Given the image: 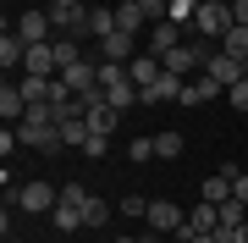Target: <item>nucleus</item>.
<instances>
[{"label": "nucleus", "mask_w": 248, "mask_h": 243, "mask_svg": "<svg viewBox=\"0 0 248 243\" xmlns=\"http://www.w3.org/2000/svg\"><path fill=\"white\" fill-rule=\"evenodd\" d=\"M215 94H221V83H215V78H193V83H182V105H210Z\"/></svg>", "instance_id": "obj_18"}, {"label": "nucleus", "mask_w": 248, "mask_h": 243, "mask_svg": "<svg viewBox=\"0 0 248 243\" xmlns=\"http://www.w3.org/2000/svg\"><path fill=\"white\" fill-rule=\"evenodd\" d=\"M22 61H28V45H22L17 33H6V39H0V66L11 72V66H22Z\"/></svg>", "instance_id": "obj_22"}, {"label": "nucleus", "mask_w": 248, "mask_h": 243, "mask_svg": "<svg viewBox=\"0 0 248 243\" xmlns=\"http://www.w3.org/2000/svg\"><path fill=\"white\" fill-rule=\"evenodd\" d=\"M61 199H66V205H78V210H83V205H89V188H83V182H66V188H61Z\"/></svg>", "instance_id": "obj_30"}, {"label": "nucleus", "mask_w": 248, "mask_h": 243, "mask_svg": "<svg viewBox=\"0 0 248 243\" xmlns=\"http://www.w3.org/2000/svg\"><path fill=\"white\" fill-rule=\"evenodd\" d=\"M204 232H221V205H210V199L199 210H187V221H182V238H204Z\"/></svg>", "instance_id": "obj_7"}, {"label": "nucleus", "mask_w": 248, "mask_h": 243, "mask_svg": "<svg viewBox=\"0 0 248 243\" xmlns=\"http://www.w3.org/2000/svg\"><path fill=\"white\" fill-rule=\"evenodd\" d=\"M55 205H61V194H55L50 182H22V188H17V210H33V216H50Z\"/></svg>", "instance_id": "obj_4"}, {"label": "nucleus", "mask_w": 248, "mask_h": 243, "mask_svg": "<svg viewBox=\"0 0 248 243\" xmlns=\"http://www.w3.org/2000/svg\"><path fill=\"white\" fill-rule=\"evenodd\" d=\"M61 78H66V89H72V94H89V89H99V61H89V55H83V61H78V66H66Z\"/></svg>", "instance_id": "obj_13"}, {"label": "nucleus", "mask_w": 248, "mask_h": 243, "mask_svg": "<svg viewBox=\"0 0 248 243\" xmlns=\"http://www.w3.org/2000/svg\"><path fill=\"white\" fill-rule=\"evenodd\" d=\"M232 194H237L243 205H248V171H237V182H232Z\"/></svg>", "instance_id": "obj_35"}, {"label": "nucleus", "mask_w": 248, "mask_h": 243, "mask_svg": "<svg viewBox=\"0 0 248 243\" xmlns=\"http://www.w3.org/2000/svg\"><path fill=\"white\" fill-rule=\"evenodd\" d=\"M127 161H133V166L155 161V138H133V144H127Z\"/></svg>", "instance_id": "obj_29"}, {"label": "nucleus", "mask_w": 248, "mask_h": 243, "mask_svg": "<svg viewBox=\"0 0 248 243\" xmlns=\"http://www.w3.org/2000/svg\"><path fill=\"white\" fill-rule=\"evenodd\" d=\"M143 210H149V205H143L138 194H133V199H122V216H133V221H143Z\"/></svg>", "instance_id": "obj_33"}, {"label": "nucleus", "mask_w": 248, "mask_h": 243, "mask_svg": "<svg viewBox=\"0 0 248 243\" xmlns=\"http://www.w3.org/2000/svg\"><path fill=\"white\" fill-rule=\"evenodd\" d=\"M143 105H182V78H171V72H160L149 89H143Z\"/></svg>", "instance_id": "obj_10"}, {"label": "nucleus", "mask_w": 248, "mask_h": 243, "mask_svg": "<svg viewBox=\"0 0 248 243\" xmlns=\"http://www.w3.org/2000/svg\"><path fill=\"white\" fill-rule=\"evenodd\" d=\"M22 72H39V78H61V66H55V39L50 45H28V61H22Z\"/></svg>", "instance_id": "obj_14"}, {"label": "nucleus", "mask_w": 248, "mask_h": 243, "mask_svg": "<svg viewBox=\"0 0 248 243\" xmlns=\"http://www.w3.org/2000/svg\"><path fill=\"white\" fill-rule=\"evenodd\" d=\"M99 221H110V205L89 194V205H83V227H99Z\"/></svg>", "instance_id": "obj_28"}, {"label": "nucleus", "mask_w": 248, "mask_h": 243, "mask_svg": "<svg viewBox=\"0 0 248 243\" xmlns=\"http://www.w3.org/2000/svg\"><path fill=\"white\" fill-rule=\"evenodd\" d=\"M232 182H237V166H221L215 177H204V199H210V205H226V199H232Z\"/></svg>", "instance_id": "obj_15"}, {"label": "nucleus", "mask_w": 248, "mask_h": 243, "mask_svg": "<svg viewBox=\"0 0 248 243\" xmlns=\"http://www.w3.org/2000/svg\"><path fill=\"white\" fill-rule=\"evenodd\" d=\"M177 45H182V28L171 22V17H160V22H149V39H143V50H149V55H171Z\"/></svg>", "instance_id": "obj_6"}, {"label": "nucleus", "mask_w": 248, "mask_h": 243, "mask_svg": "<svg viewBox=\"0 0 248 243\" xmlns=\"http://www.w3.org/2000/svg\"><path fill=\"white\" fill-rule=\"evenodd\" d=\"M187 243H221V238H215V232H204V238H187Z\"/></svg>", "instance_id": "obj_37"}, {"label": "nucleus", "mask_w": 248, "mask_h": 243, "mask_svg": "<svg viewBox=\"0 0 248 243\" xmlns=\"http://www.w3.org/2000/svg\"><path fill=\"white\" fill-rule=\"evenodd\" d=\"M226 94H232V105H237V111H248V78H237Z\"/></svg>", "instance_id": "obj_32"}, {"label": "nucleus", "mask_w": 248, "mask_h": 243, "mask_svg": "<svg viewBox=\"0 0 248 243\" xmlns=\"http://www.w3.org/2000/svg\"><path fill=\"white\" fill-rule=\"evenodd\" d=\"M232 243H248V221H243V227H237V232H232Z\"/></svg>", "instance_id": "obj_36"}, {"label": "nucleus", "mask_w": 248, "mask_h": 243, "mask_svg": "<svg viewBox=\"0 0 248 243\" xmlns=\"http://www.w3.org/2000/svg\"><path fill=\"white\" fill-rule=\"evenodd\" d=\"M0 116H6V122H22L28 116V99H22V89L11 78H6V89H0Z\"/></svg>", "instance_id": "obj_17"}, {"label": "nucleus", "mask_w": 248, "mask_h": 243, "mask_svg": "<svg viewBox=\"0 0 248 243\" xmlns=\"http://www.w3.org/2000/svg\"><path fill=\"white\" fill-rule=\"evenodd\" d=\"M204 78H215V83H221V89H232V83H237V78H248V72H243V61H237V55L215 50L210 61H204Z\"/></svg>", "instance_id": "obj_9"}, {"label": "nucleus", "mask_w": 248, "mask_h": 243, "mask_svg": "<svg viewBox=\"0 0 248 243\" xmlns=\"http://www.w3.org/2000/svg\"><path fill=\"white\" fill-rule=\"evenodd\" d=\"M210 55H215L210 45H199V39H182V45L171 50V55H160V66H166L171 78H187V72H199V66L210 61Z\"/></svg>", "instance_id": "obj_1"}, {"label": "nucleus", "mask_w": 248, "mask_h": 243, "mask_svg": "<svg viewBox=\"0 0 248 243\" xmlns=\"http://www.w3.org/2000/svg\"><path fill=\"white\" fill-rule=\"evenodd\" d=\"M50 216H55V232H78V227H83V210H78V205H66V199L50 210Z\"/></svg>", "instance_id": "obj_25"}, {"label": "nucleus", "mask_w": 248, "mask_h": 243, "mask_svg": "<svg viewBox=\"0 0 248 243\" xmlns=\"http://www.w3.org/2000/svg\"><path fill=\"white\" fill-rule=\"evenodd\" d=\"M116 243H149V238H116Z\"/></svg>", "instance_id": "obj_38"}, {"label": "nucleus", "mask_w": 248, "mask_h": 243, "mask_svg": "<svg viewBox=\"0 0 248 243\" xmlns=\"http://www.w3.org/2000/svg\"><path fill=\"white\" fill-rule=\"evenodd\" d=\"M143 22L149 17H143L138 0H122V6H116V28H122V33H143Z\"/></svg>", "instance_id": "obj_19"}, {"label": "nucleus", "mask_w": 248, "mask_h": 243, "mask_svg": "<svg viewBox=\"0 0 248 243\" xmlns=\"http://www.w3.org/2000/svg\"><path fill=\"white\" fill-rule=\"evenodd\" d=\"M160 72H166V66H160V55H149V50H138V55H133V61H127V78H133V83H138V94H143V89H149V83H155Z\"/></svg>", "instance_id": "obj_12"}, {"label": "nucleus", "mask_w": 248, "mask_h": 243, "mask_svg": "<svg viewBox=\"0 0 248 243\" xmlns=\"http://www.w3.org/2000/svg\"><path fill=\"white\" fill-rule=\"evenodd\" d=\"M193 11H199V0H171V11H166V17L177 22V28H193Z\"/></svg>", "instance_id": "obj_26"}, {"label": "nucleus", "mask_w": 248, "mask_h": 243, "mask_svg": "<svg viewBox=\"0 0 248 243\" xmlns=\"http://www.w3.org/2000/svg\"><path fill=\"white\" fill-rule=\"evenodd\" d=\"M33 6H55V0H33Z\"/></svg>", "instance_id": "obj_39"}, {"label": "nucleus", "mask_w": 248, "mask_h": 243, "mask_svg": "<svg viewBox=\"0 0 248 243\" xmlns=\"http://www.w3.org/2000/svg\"><path fill=\"white\" fill-rule=\"evenodd\" d=\"M17 39H22V45H50V39H55V22H50V11H45V6L22 11V22H17Z\"/></svg>", "instance_id": "obj_3"}, {"label": "nucleus", "mask_w": 248, "mask_h": 243, "mask_svg": "<svg viewBox=\"0 0 248 243\" xmlns=\"http://www.w3.org/2000/svg\"><path fill=\"white\" fill-rule=\"evenodd\" d=\"M182 210L171 205V199H149V210H143V227H149V232H182Z\"/></svg>", "instance_id": "obj_5"}, {"label": "nucleus", "mask_w": 248, "mask_h": 243, "mask_svg": "<svg viewBox=\"0 0 248 243\" xmlns=\"http://www.w3.org/2000/svg\"><path fill=\"white\" fill-rule=\"evenodd\" d=\"M78 61H83V45H78L72 33H61V39H55V66L66 72V66H78Z\"/></svg>", "instance_id": "obj_23"}, {"label": "nucleus", "mask_w": 248, "mask_h": 243, "mask_svg": "<svg viewBox=\"0 0 248 243\" xmlns=\"http://www.w3.org/2000/svg\"><path fill=\"white\" fill-rule=\"evenodd\" d=\"M50 11V22H55V33H89V6H45Z\"/></svg>", "instance_id": "obj_8"}, {"label": "nucleus", "mask_w": 248, "mask_h": 243, "mask_svg": "<svg viewBox=\"0 0 248 243\" xmlns=\"http://www.w3.org/2000/svg\"><path fill=\"white\" fill-rule=\"evenodd\" d=\"M232 22H243V28H248V0H232Z\"/></svg>", "instance_id": "obj_34"}, {"label": "nucleus", "mask_w": 248, "mask_h": 243, "mask_svg": "<svg viewBox=\"0 0 248 243\" xmlns=\"http://www.w3.org/2000/svg\"><path fill=\"white\" fill-rule=\"evenodd\" d=\"M105 149H110V138H99V133H89V144H83V155H94V161H105Z\"/></svg>", "instance_id": "obj_31"}, {"label": "nucleus", "mask_w": 248, "mask_h": 243, "mask_svg": "<svg viewBox=\"0 0 248 243\" xmlns=\"http://www.w3.org/2000/svg\"><path fill=\"white\" fill-rule=\"evenodd\" d=\"M155 155H160V161H177V155H182V133H160L155 138Z\"/></svg>", "instance_id": "obj_27"}, {"label": "nucleus", "mask_w": 248, "mask_h": 243, "mask_svg": "<svg viewBox=\"0 0 248 243\" xmlns=\"http://www.w3.org/2000/svg\"><path fill=\"white\" fill-rule=\"evenodd\" d=\"M105 99H110L116 111H127V105H138L143 94H138V83H133V78H122V83H105Z\"/></svg>", "instance_id": "obj_20"}, {"label": "nucleus", "mask_w": 248, "mask_h": 243, "mask_svg": "<svg viewBox=\"0 0 248 243\" xmlns=\"http://www.w3.org/2000/svg\"><path fill=\"white\" fill-rule=\"evenodd\" d=\"M89 33H94V39H105V33H116V11L105 6V0H94V6H89Z\"/></svg>", "instance_id": "obj_21"}, {"label": "nucleus", "mask_w": 248, "mask_h": 243, "mask_svg": "<svg viewBox=\"0 0 248 243\" xmlns=\"http://www.w3.org/2000/svg\"><path fill=\"white\" fill-rule=\"evenodd\" d=\"M232 28V0H210V6L193 11V33H210V39H226Z\"/></svg>", "instance_id": "obj_2"}, {"label": "nucleus", "mask_w": 248, "mask_h": 243, "mask_svg": "<svg viewBox=\"0 0 248 243\" xmlns=\"http://www.w3.org/2000/svg\"><path fill=\"white\" fill-rule=\"evenodd\" d=\"M221 50H226V55H237V61H248V28H243V22H232V28H226Z\"/></svg>", "instance_id": "obj_24"}, {"label": "nucleus", "mask_w": 248, "mask_h": 243, "mask_svg": "<svg viewBox=\"0 0 248 243\" xmlns=\"http://www.w3.org/2000/svg\"><path fill=\"white\" fill-rule=\"evenodd\" d=\"M133 55H138V45H133V33H122V28L99 39V61H122V66H127Z\"/></svg>", "instance_id": "obj_11"}, {"label": "nucleus", "mask_w": 248, "mask_h": 243, "mask_svg": "<svg viewBox=\"0 0 248 243\" xmlns=\"http://www.w3.org/2000/svg\"><path fill=\"white\" fill-rule=\"evenodd\" d=\"M50 83H55V78L22 72V78H17V89H22V99H28V105H50Z\"/></svg>", "instance_id": "obj_16"}]
</instances>
